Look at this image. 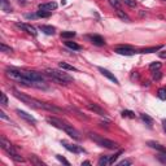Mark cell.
<instances>
[{"label": "cell", "instance_id": "cell-12", "mask_svg": "<svg viewBox=\"0 0 166 166\" xmlns=\"http://www.w3.org/2000/svg\"><path fill=\"white\" fill-rule=\"evenodd\" d=\"M16 113H17L22 120H25V121H27V122H30V123H36V120L35 118L31 116V114H29V113H26V112H23V110H20V109H17L16 110Z\"/></svg>", "mask_w": 166, "mask_h": 166}, {"label": "cell", "instance_id": "cell-7", "mask_svg": "<svg viewBox=\"0 0 166 166\" xmlns=\"http://www.w3.org/2000/svg\"><path fill=\"white\" fill-rule=\"evenodd\" d=\"M0 145H2V148L4 149V151H7V152H8V154L16 152V149H14V148H13V145L11 144V141L8 140L7 138H4V136L0 138Z\"/></svg>", "mask_w": 166, "mask_h": 166}, {"label": "cell", "instance_id": "cell-38", "mask_svg": "<svg viewBox=\"0 0 166 166\" xmlns=\"http://www.w3.org/2000/svg\"><path fill=\"white\" fill-rule=\"evenodd\" d=\"M56 159H57L60 162H62V164H65V165H70V162H69L66 159H64L62 156H60V154H57V156H56Z\"/></svg>", "mask_w": 166, "mask_h": 166}, {"label": "cell", "instance_id": "cell-34", "mask_svg": "<svg viewBox=\"0 0 166 166\" xmlns=\"http://www.w3.org/2000/svg\"><path fill=\"white\" fill-rule=\"evenodd\" d=\"M109 3L113 8H116V9H120L121 8V3L118 2V0H109Z\"/></svg>", "mask_w": 166, "mask_h": 166}, {"label": "cell", "instance_id": "cell-23", "mask_svg": "<svg viewBox=\"0 0 166 166\" xmlns=\"http://www.w3.org/2000/svg\"><path fill=\"white\" fill-rule=\"evenodd\" d=\"M162 47L161 45H157V47H151V48H144V50H141L140 52L141 53H153V52H157L159 50H161Z\"/></svg>", "mask_w": 166, "mask_h": 166}, {"label": "cell", "instance_id": "cell-17", "mask_svg": "<svg viewBox=\"0 0 166 166\" xmlns=\"http://www.w3.org/2000/svg\"><path fill=\"white\" fill-rule=\"evenodd\" d=\"M44 109L50 110V112H53V113H62L64 112L61 108H57V107H55L52 104H47V102H44Z\"/></svg>", "mask_w": 166, "mask_h": 166}, {"label": "cell", "instance_id": "cell-31", "mask_svg": "<svg viewBox=\"0 0 166 166\" xmlns=\"http://www.w3.org/2000/svg\"><path fill=\"white\" fill-rule=\"evenodd\" d=\"M157 96H159L161 100H166V90L165 88H160L159 92H157Z\"/></svg>", "mask_w": 166, "mask_h": 166}, {"label": "cell", "instance_id": "cell-25", "mask_svg": "<svg viewBox=\"0 0 166 166\" xmlns=\"http://www.w3.org/2000/svg\"><path fill=\"white\" fill-rule=\"evenodd\" d=\"M0 2H2V9L4 12H12V7L8 4L7 0H0Z\"/></svg>", "mask_w": 166, "mask_h": 166}, {"label": "cell", "instance_id": "cell-1", "mask_svg": "<svg viewBox=\"0 0 166 166\" xmlns=\"http://www.w3.org/2000/svg\"><path fill=\"white\" fill-rule=\"evenodd\" d=\"M47 74H48L52 79L59 83V84H69L74 82V78L72 75H69L65 72H61V70H56V69H47Z\"/></svg>", "mask_w": 166, "mask_h": 166}, {"label": "cell", "instance_id": "cell-11", "mask_svg": "<svg viewBox=\"0 0 166 166\" xmlns=\"http://www.w3.org/2000/svg\"><path fill=\"white\" fill-rule=\"evenodd\" d=\"M61 144L64 145L69 152H73V153H82V152H84V149H82L81 147L74 145V144H69L68 141H65V140H62V141H61Z\"/></svg>", "mask_w": 166, "mask_h": 166}, {"label": "cell", "instance_id": "cell-32", "mask_svg": "<svg viewBox=\"0 0 166 166\" xmlns=\"http://www.w3.org/2000/svg\"><path fill=\"white\" fill-rule=\"evenodd\" d=\"M122 153V151H120V152H117L116 154H113V156H110V160H109V165H112V164H114L116 161H117V159L120 157V154Z\"/></svg>", "mask_w": 166, "mask_h": 166}, {"label": "cell", "instance_id": "cell-8", "mask_svg": "<svg viewBox=\"0 0 166 166\" xmlns=\"http://www.w3.org/2000/svg\"><path fill=\"white\" fill-rule=\"evenodd\" d=\"M47 122H48L50 125H52V126H55V127L60 129V130H64L65 125H66V122L59 120V118H55V117H48L47 118Z\"/></svg>", "mask_w": 166, "mask_h": 166}, {"label": "cell", "instance_id": "cell-20", "mask_svg": "<svg viewBox=\"0 0 166 166\" xmlns=\"http://www.w3.org/2000/svg\"><path fill=\"white\" fill-rule=\"evenodd\" d=\"M116 12H117V16H118V17H120L122 21H125V22H130V17H129V16L121 9V8H120V9H116Z\"/></svg>", "mask_w": 166, "mask_h": 166}, {"label": "cell", "instance_id": "cell-46", "mask_svg": "<svg viewBox=\"0 0 166 166\" xmlns=\"http://www.w3.org/2000/svg\"><path fill=\"white\" fill-rule=\"evenodd\" d=\"M82 165H91V162L90 161H84V162H82Z\"/></svg>", "mask_w": 166, "mask_h": 166}, {"label": "cell", "instance_id": "cell-45", "mask_svg": "<svg viewBox=\"0 0 166 166\" xmlns=\"http://www.w3.org/2000/svg\"><path fill=\"white\" fill-rule=\"evenodd\" d=\"M162 127H164V131L166 132V120L162 121Z\"/></svg>", "mask_w": 166, "mask_h": 166}, {"label": "cell", "instance_id": "cell-35", "mask_svg": "<svg viewBox=\"0 0 166 166\" xmlns=\"http://www.w3.org/2000/svg\"><path fill=\"white\" fill-rule=\"evenodd\" d=\"M161 68V62H152L151 65H149V69L151 70H159Z\"/></svg>", "mask_w": 166, "mask_h": 166}, {"label": "cell", "instance_id": "cell-27", "mask_svg": "<svg viewBox=\"0 0 166 166\" xmlns=\"http://www.w3.org/2000/svg\"><path fill=\"white\" fill-rule=\"evenodd\" d=\"M77 34L74 31H64V33H61V38L64 39H69V38H74Z\"/></svg>", "mask_w": 166, "mask_h": 166}, {"label": "cell", "instance_id": "cell-29", "mask_svg": "<svg viewBox=\"0 0 166 166\" xmlns=\"http://www.w3.org/2000/svg\"><path fill=\"white\" fill-rule=\"evenodd\" d=\"M121 114L123 118H135V113L131 112V110H123Z\"/></svg>", "mask_w": 166, "mask_h": 166}, {"label": "cell", "instance_id": "cell-19", "mask_svg": "<svg viewBox=\"0 0 166 166\" xmlns=\"http://www.w3.org/2000/svg\"><path fill=\"white\" fill-rule=\"evenodd\" d=\"M59 68L60 69H64V70H69V72H77V68H74L73 65H69L66 62H59Z\"/></svg>", "mask_w": 166, "mask_h": 166}, {"label": "cell", "instance_id": "cell-33", "mask_svg": "<svg viewBox=\"0 0 166 166\" xmlns=\"http://www.w3.org/2000/svg\"><path fill=\"white\" fill-rule=\"evenodd\" d=\"M123 3H125L126 5L131 7V8H135V7L138 5V2H136V0H123Z\"/></svg>", "mask_w": 166, "mask_h": 166}, {"label": "cell", "instance_id": "cell-40", "mask_svg": "<svg viewBox=\"0 0 166 166\" xmlns=\"http://www.w3.org/2000/svg\"><path fill=\"white\" fill-rule=\"evenodd\" d=\"M161 77H162V74H161V72H154L153 73V79H156V81H159V79H161Z\"/></svg>", "mask_w": 166, "mask_h": 166}, {"label": "cell", "instance_id": "cell-22", "mask_svg": "<svg viewBox=\"0 0 166 166\" xmlns=\"http://www.w3.org/2000/svg\"><path fill=\"white\" fill-rule=\"evenodd\" d=\"M140 118H141V120H143L148 126H152V123H153V120H152V118L151 117H149L148 114H145V113H141L140 114Z\"/></svg>", "mask_w": 166, "mask_h": 166}, {"label": "cell", "instance_id": "cell-28", "mask_svg": "<svg viewBox=\"0 0 166 166\" xmlns=\"http://www.w3.org/2000/svg\"><path fill=\"white\" fill-rule=\"evenodd\" d=\"M51 13L52 12H47V11H40V9H39L36 12V16H38V17H42V18H47V17H50V16H51Z\"/></svg>", "mask_w": 166, "mask_h": 166}, {"label": "cell", "instance_id": "cell-24", "mask_svg": "<svg viewBox=\"0 0 166 166\" xmlns=\"http://www.w3.org/2000/svg\"><path fill=\"white\" fill-rule=\"evenodd\" d=\"M9 157H11V159L12 160H14L16 162H23V161H25V160H23L22 159V157L17 153V152H13V153H9Z\"/></svg>", "mask_w": 166, "mask_h": 166}, {"label": "cell", "instance_id": "cell-42", "mask_svg": "<svg viewBox=\"0 0 166 166\" xmlns=\"http://www.w3.org/2000/svg\"><path fill=\"white\" fill-rule=\"evenodd\" d=\"M25 17H26V18H35V17H38V16H36V14H26Z\"/></svg>", "mask_w": 166, "mask_h": 166}, {"label": "cell", "instance_id": "cell-2", "mask_svg": "<svg viewBox=\"0 0 166 166\" xmlns=\"http://www.w3.org/2000/svg\"><path fill=\"white\" fill-rule=\"evenodd\" d=\"M13 93H14L16 97L20 99V100L23 102V104L29 105L30 108H33V109H44V102L39 101V100H36V99L30 97V96H27V95H25V93H21V92L17 91V90H13Z\"/></svg>", "mask_w": 166, "mask_h": 166}, {"label": "cell", "instance_id": "cell-39", "mask_svg": "<svg viewBox=\"0 0 166 166\" xmlns=\"http://www.w3.org/2000/svg\"><path fill=\"white\" fill-rule=\"evenodd\" d=\"M118 165H120V166H129V165H132V161H130V160H123L121 162H118Z\"/></svg>", "mask_w": 166, "mask_h": 166}, {"label": "cell", "instance_id": "cell-41", "mask_svg": "<svg viewBox=\"0 0 166 166\" xmlns=\"http://www.w3.org/2000/svg\"><path fill=\"white\" fill-rule=\"evenodd\" d=\"M0 118H3V120H7V121H11V118H8L7 114L3 112V110H0Z\"/></svg>", "mask_w": 166, "mask_h": 166}, {"label": "cell", "instance_id": "cell-10", "mask_svg": "<svg viewBox=\"0 0 166 166\" xmlns=\"http://www.w3.org/2000/svg\"><path fill=\"white\" fill-rule=\"evenodd\" d=\"M87 109L91 110V112H93V113L99 114V116H101V117H105V116L108 114L105 110L102 109L101 107H99L97 104H87Z\"/></svg>", "mask_w": 166, "mask_h": 166}, {"label": "cell", "instance_id": "cell-37", "mask_svg": "<svg viewBox=\"0 0 166 166\" xmlns=\"http://www.w3.org/2000/svg\"><path fill=\"white\" fill-rule=\"evenodd\" d=\"M30 161H31V162H34V164H38V165H44L42 161H39V160L36 159V156H34V154H31V156H30Z\"/></svg>", "mask_w": 166, "mask_h": 166}, {"label": "cell", "instance_id": "cell-13", "mask_svg": "<svg viewBox=\"0 0 166 166\" xmlns=\"http://www.w3.org/2000/svg\"><path fill=\"white\" fill-rule=\"evenodd\" d=\"M90 40L92 44L95 45H97V47H102V45H105V40H104V38L100 36V35H90Z\"/></svg>", "mask_w": 166, "mask_h": 166}, {"label": "cell", "instance_id": "cell-14", "mask_svg": "<svg viewBox=\"0 0 166 166\" xmlns=\"http://www.w3.org/2000/svg\"><path fill=\"white\" fill-rule=\"evenodd\" d=\"M57 8V4L55 2H50V3H44V4H39V9L40 11H47V12H52Z\"/></svg>", "mask_w": 166, "mask_h": 166}, {"label": "cell", "instance_id": "cell-15", "mask_svg": "<svg viewBox=\"0 0 166 166\" xmlns=\"http://www.w3.org/2000/svg\"><path fill=\"white\" fill-rule=\"evenodd\" d=\"M99 72H100L102 75H104V77H107L108 79H110L112 82H114L116 84H120V82H118V79L114 77V74H112V73L109 72V70H107V69H104V68H99Z\"/></svg>", "mask_w": 166, "mask_h": 166}, {"label": "cell", "instance_id": "cell-26", "mask_svg": "<svg viewBox=\"0 0 166 166\" xmlns=\"http://www.w3.org/2000/svg\"><path fill=\"white\" fill-rule=\"evenodd\" d=\"M109 160H110V156H102L101 159L99 160V165H100V166L109 165Z\"/></svg>", "mask_w": 166, "mask_h": 166}, {"label": "cell", "instance_id": "cell-5", "mask_svg": "<svg viewBox=\"0 0 166 166\" xmlns=\"http://www.w3.org/2000/svg\"><path fill=\"white\" fill-rule=\"evenodd\" d=\"M114 52L118 55H122V56H132V55L136 53L130 45H118L114 48Z\"/></svg>", "mask_w": 166, "mask_h": 166}, {"label": "cell", "instance_id": "cell-18", "mask_svg": "<svg viewBox=\"0 0 166 166\" xmlns=\"http://www.w3.org/2000/svg\"><path fill=\"white\" fill-rule=\"evenodd\" d=\"M148 145L154 148V149H157V151H160L161 153H166V148L162 147L161 144H159V143H156V141H148Z\"/></svg>", "mask_w": 166, "mask_h": 166}, {"label": "cell", "instance_id": "cell-43", "mask_svg": "<svg viewBox=\"0 0 166 166\" xmlns=\"http://www.w3.org/2000/svg\"><path fill=\"white\" fill-rule=\"evenodd\" d=\"M160 57H161V59H166V51L160 52Z\"/></svg>", "mask_w": 166, "mask_h": 166}, {"label": "cell", "instance_id": "cell-9", "mask_svg": "<svg viewBox=\"0 0 166 166\" xmlns=\"http://www.w3.org/2000/svg\"><path fill=\"white\" fill-rule=\"evenodd\" d=\"M16 26L17 27H20V29H22V30H25L26 33H29V34H31L33 36H36V29L34 27V26H31V25H29V23H16Z\"/></svg>", "mask_w": 166, "mask_h": 166}, {"label": "cell", "instance_id": "cell-6", "mask_svg": "<svg viewBox=\"0 0 166 166\" xmlns=\"http://www.w3.org/2000/svg\"><path fill=\"white\" fill-rule=\"evenodd\" d=\"M64 131L68 134V135L70 136V138H73V139H75V140H81V134H79V131H77L72 125H65V127H64Z\"/></svg>", "mask_w": 166, "mask_h": 166}, {"label": "cell", "instance_id": "cell-44", "mask_svg": "<svg viewBox=\"0 0 166 166\" xmlns=\"http://www.w3.org/2000/svg\"><path fill=\"white\" fill-rule=\"evenodd\" d=\"M100 126H101V127H104V126H105V127L108 129V122H100Z\"/></svg>", "mask_w": 166, "mask_h": 166}, {"label": "cell", "instance_id": "cell-30", "mask_svg": "<svg viewBox=\"0 0 166 166\" xmlns=\"http://www.w3.org/2000/svg\"><path fill=\"white\" fill-rule=\"evenodd\" d=\"M0 51L4 52V53H11L12 48H11V47H8V45H5L4 43H2V44H0Z\"/></svg>", "mask_w": 166, "mask_h": 166}, {"label": "cell", "instance_id": "cell-47", "mask_svg": "<svg viewBox=\"0 0 166 166\" xmlns=\"http://www.w3.org/2000/svg\"><path fill=\"white\" fill-rule=\"evenodd\" d=\"M18 2L22 3V4H25V3H26V0H18Z\"/></svg>", "mask_w": 166, "mask_h": 166}, {"label": "cell", "instance_id": "cell-21", "mask_svg": "<svg viewBox=\"0 0 166 166\" xmlns=\"http://www.w3.org/2000/svg\"><path fill=\"white\" fill-rule=\"evenodd\" d=\"M65 45L69 47V48L73 50V51H79V50H81V45L77 44L75 42H72V40H66V42H65Z\"/></svg>", "mask_w": 166, "mask_h": 166}, {"label": "cell", "instance_id": "cell-48", "mask_svg": "<svg viewBox=\"0 0 166 166\" xmlns=\"http://www.w3.org/2000/svg\"><path fill=\"white\" fill-rule=\"evenodd\" d=\"M162 2H166V0H162Z\"/></svg>", "mask_w": 166, "mask_h": 166}, {"label": "cell", "instance_id": "cell-36", "mask_svg": "<svg viewBox=\"0 0 166 166\" xmlns=\"http://www.w3.org/2000/svg\"><path fill=\"white\" fill-rule=\"evenodd\" d=\"M0 96H2V105L3 107L8 105V97H7V95L4 92H2V95H0Z\"/></svg>", "mask_w": 166, "mask_h": 166}, {"label": "cell", "instance_id": "cell-4", "mask_svg": "<svg viewBox=\"0 0 166 166\" xmlns=\"http://www.w3.org/2000/svg\"><path fill=\"white\" fill-rule=\"evenodd\" d=\"M5 75L9 78V79H12V81H16V82H18V83H22V84L27 86V81H26L25 75H23V70L7 69L5 70Z\"/></svg>", "mask_w": 166, "mask_h": 166}, {"label": "cell", "instance_id": "cell-3", "mask_svg": "<svg viewBox=\"0 0 166 166\" xmlns=\"http://www.w3.org/2000/svg\"><path fill=\"white\" fill-rule=\"evenodd\" d=\"M88 135H90V138L95 141V143H96L97 145H100V147H104V148H108V149H116V148H118V144H117V143H114V141L109 140V139L101 138V136L97 135V134L90 132Z\"/></svg>", "mask_w": 166, "mask_h": 166}, {"label": "cell", "instance_id": "cell-16", "mask_svg": "<svg viewBox=\"0 0 166 166\" xmlns=\"http://www.w3.org/2000/svg\"><path fill=\"white\" fill-rule=\"evenodd\" d=\"M39 30H40L42 33H44L45 35H53L55 31H56V29L53 26H50V25H40L39 26Z\"/></svg>", "mask_w": 166, "mask_h": 166}]
</instances>
